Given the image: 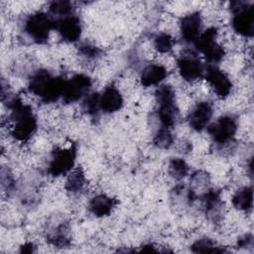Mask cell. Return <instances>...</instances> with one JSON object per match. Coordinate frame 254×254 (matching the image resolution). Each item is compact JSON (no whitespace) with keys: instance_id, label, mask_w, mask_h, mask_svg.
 Segmentation results:
<instances>
[{"instance_id":"6da1fadb","label":"cell","mask_w":254,"mask_h":254,"mask_svg":"<svg viewBox=\"0 0 254 254\" xmlns=\"http://www.w3.org/2000/svg\"><path fill=\"white\" fill-rule=\"evenodd\" d=\"M7 106L12 120L11 135L20 142H26L32 138L38 128L37 118L30 105L23 103L16 95L7 98Z\"/></svg>"},{"instance_id":"7a4b0ae2","label":"cell","mask_w":254,"mask_h":254,"mask_svg":"<svg viewBox=\"0 0 254 254\" xmlns=\"http://www.w3.org/2000/svg\"><path fill=\"white\" fill-rule=\"evenodd\" d=\"M66 79L41 68L34 71L28 82V90L45 103H53L63 97Z\"/></svg>"},{"instance_id":"3957f363","label":"cell","mask_w":254,"mask_h":254,"mask_svg":"<svg viewBox=\"0 0 254 254\" xmlns=\"http://www.w3.org/2000/svg\"><path fill=\"white\" fill-rule=\"evenodd\" d=\"M157 118L160 126L172 129L179 119V108L176 103V92L169 84H161L155 91Z\"/></svg>"},{"instance_id":"277c9868","label":"cell","mask_w":254,"mask_h":254,"mask_svg":"<svg viewBox=\"0 0 254 254\" xmlns=\"http://www.w3.org/2000/svg\"><path fill=\"white\" fill-rule=\"evenodd\" d=\"M229 10L232 13L231 27L235 33L251 38L254 34V5L246 1H231Z\"/></svg>"},{"instance_id":"5b68a950","label":"cell","mask_w":254,"mask_h":254,"mask_svg":"<svg viewBox=\"0 0 254 254\" xmlns=\"http://www.w3.org/2000/svg\"><path fill=\"white\" fill-rule=\"evenodd\" d=\"M24 33L36 44H45L54 29V20L49 13L35 12L26 17Z\"/></svg>"},{"instance_id":"8992f818","label":"cell","mask_w":254,"mask_h":254,"mask_svg":"<svg viewBox=\"0 0 254 254\" xmlns=\"http://www.w3.org/2000/svg\"><path fill=\"white\" fill-rule=\"evenodd\" d=\"M216 37L217 29L215 27H209L204 30L193 43L195 50L203 55L204 59L209 63L208 64H216L221 62L225 56V50L216 42Z\"/></svg>"},{"instance_id":"52a82bcc","label":"cell","mask_w":254,"mask_h":254,"mask_svg":"<svg viewBox=\"0 0 254 254\" xmlns=\"http://www.w3.org/2000/svg\"><path fill=\"white\" fill-rule=\"evenodd\" d=\"M238 130V122L233 115H222L206 127L207 133L218 147L232 143Z\"/></svg>"},{"instance_id":"ba28073f","label":"cell","mask_w":254,"mask_h":254,"mask_svg":"<svg viewBox=\"0 0 254 254\" xmlns=\"http://www.w3.org/2000/svg\"><path fill=\"white\" fill-rule=\"evenodd\" d=\"M76 160V148L70 145L68 148L57 149L53 152L48 166V172L53 177H61L68 174L74 167Z\"/></svg>"},{"instance_id":"9c48e42d","label":"cell","mask_w":254,"mask_h":254,"mask_svg":"<svg viewBox=\"0 0 254 254\" xmlns=\"http://www.w3.org/2000/svg\"><path fill=\"white\" fill-rule=\"evenodd\" d=\"M177 67L181 77L188 81L193 82L203 77L205 65L201 63L198 55L193 51H185L177 60Z\"/></svg>"},{"instance_id":"30bf717a","label":"cell","mask_w":254,"mask_h":254,"mask_svg":"<svg viewBox=\"0 0 254 254\" xmlns=\"http://www.w3.org/2000/svg\"><path fill=\"white\" fill-rule=\"evenodd\" d=\"M92 85L91 78L84 73H75L69 79H66L63 93V101L66 104L73 103L83 99Z\"/></svg>"},{"instance_id":"8fae6325","label":"cell","mask_w":254,"mask_h":254,"mask_svg":"<svg viewBox=\"0 0 254 254\" xmlns=\"http://www.w3.org/2000/svg\"><path fill=\"white\" fill-rule=\"evenodd\" d=\"M203 77L214 93L219 98H226L232 90V81L228 74L216 64H207L204 68Z\"/></svg>"},{"instance_id":"7c38bea8","label":"cell","mask_w":254,"mask_h":254,"mask_svg":"<svg viewBox=\"0 0 254 254\" xmlns=\"http://www.w3.org/2000/svg\"><path fill=\"white\" fill-rule=\"evenodd\" d=\"M53 20L54 29L59 33V35L64 42L75 43L79 40L82 33V25L77 15L73 13Z\"/></svg>"},{"instance_id":"4fadbf2b","label":"cell","mask_w":254,"mask_h":254,"mask_svg":"<svg viewBox=\"0 0 254 254\" xmlns=\"http://www.w3.org/2000/svg\"><path fill=\"white\" fill-rule=\"evenodd\" d=\"M198 199L207 218L213 223H219L223 218V204L220 191L209 188L199 195Z\"/></svg>"},{"instance_id":"5bb4252c","label":"cell","mask_w":254,"mask_h":254,"mask_svg":"<svg viewBox=\"0 0 254 254\" xmlns=\"http://www.w3.org/2000/svg\"><path fill=\"white\" fill-rule=\"evenodd\" d=\"M180 32L185 43L193 44L202 33L200 12L193 11L185 15L180 21Z\"/></svg>"},{"instance_id":"9a60e30c","label":"cell","mask_w":254,"mask_h":254,"mask_svg":"<svg viewBox=\"0 0 254 254\" xmlns=\"http://www.w3.org/2000/svg\"><path fill=\"white\" fill-rule=\"evenodd\" d=\"M212 115L213 108L211 103L205 100L199 101L193 106V108L189 113V125L192 130L196 132H201L202 130L206 129V127L209 125Z\"/></svg>"},{"instance_id":"2e32d148","label":"cell","mask_w":254,"mask_h":254,"mask_svg":"<svg viewBox=\"0 0 254 254\" xmlns=\"http://www.w3.org/2000/svg\"><path fill=\"white\" fill-rule=\"evenodd\" d=\"M124 104L123 96L119 89L114 85L106 86L99 93L100 111L105 114H111L119 111Z\"/></svg>"},{"instance_id":"e0dca14e","label":"cell","mask_w":254,"mask_h":254,"mask_svg":"<svg viewBox=\"0 0 254 254\" xmlns=\"http://www.w3.org/2000/svg\"><path fill=\"white\" fill-rule=\"evenodd\" d=\"M117 204V200L107 194L94 195L88 202V210L96 217H104L111 214Z\"/></svg>"},{"instance_id":"ac0fdd59","label":"cell","mask_w":254,"mask_h":254,"mask_svg":"<svg viewBox=\"0 0 254 254\" xmlns=\"http://www.w3.org/2000/svg\"><path fill=\"white\" fill-rule=\"evenodd\" d=\"M47 240L59 248L67 247L70 244L69 225L66 221H59L47 230Z\"/></svg>"},{"instance_id":"d6986e66","label":"cell","mask_w":254,"mask_h":254,"mask_svg":"<svg viewBox=\"0 0 254 254\" xmlns=\"http://www.w3.org/2000/svg\"><path fill=\"white\" fill-rule=\"evenodd\" d=\"M168 75L167 68L159 64H149L140 72L141 84L145 87L160 84Z\"/></svg>"},{"instance_id":"ffe728a7","label":"cell","mask_w":254,"mask_h":254,"mask_svg":"<svg viewBox=\"0 0 254 254\" xmlns=\"http://www.w3.org/2000/svg\"><path fill=\"white\" fill-rule=\"evenodd\" d=\"M232 205L241 211H248L253 206V189L251 186H245L238 189L231 198Z\"/></svg>"},{"instance_id":"44dd1931","label":"cell","mask_w":254,"mask_h":254,"mask_svg":"<svg viewBox=\"0 0 254 254\" xmlns=\"http://www.w3.org/2000/svg\"><path fill=\"white\" fill-rule=\"evenodd\" d=\"M85 176L83 171L80 168L72 170L65 182V190L73 194L79 193L82 191L84 186H85Z\"/></svg>"},{"instance_id":"7402d4cb","label":"cell","mask_w":254,"mask_h":254,"mask_svg":"<svg viewBox=\"0 0 254 254\" xmlns=\"http://www.w3.org/2000/svg\"><path fill=\"white\" fill-rule=\"evenodd\" d=\"M191 252L194 253H224L227 252V250L217 245L214 241H212L210 238L202 237L197 240H195L191 246H190Z\"/></svg>"},{"instance_id":"603a6c76","label":"cell","mask_w":254,"mask_h":254,"mask_svg":"<svg viewBox=\"0 0 254 254\" xmlns=\"http://www.w3.org/2000/svg\"><path fill=\"white\" fill-rule=\"evenodd\" d=\"M74 13L73 4L66 0L53 1L49 5V14L53 19L62 18Z\"/></svg>"},{"instance_id":"cb8c5ba5","label":"cell","mask_w":254,"mask_h":254,"mask_svg":"<svg viewBox=\"0 0 254 254\" xmlns=\"http://www.w3.org/2000/svg\"><path fill=\"white\" fill-rule=\"evenodd\" d=\"M190 183V184L189 188L195 194L196 198H198L197 190H202V193L204 191H206L209 189L210 178H209V175L207 173H205L203 171H197V172H195L191 175Z\"/></svg>"},{"instance_id":"d4e9b609","label":"cell","mask_w":254,"mask_h":254,"mask_svg":"<svg viewBox=\"0 0 254 254\" xmlns=\"http://www.w3.org/2000/svg\"><path fill=\"white\" fill-rule=\"evenodd\" d=\"M169 175L176 181H181L189 174V166L182 158H173L168 166Z\"/></svg>"},{"instance_id":"484cf974","label":"cell","mask_w":254,"mask_h":254,"mask_svg":"<svg viewBox=\"0 0 254 254\" xmlns=\"http://www.w3.org/2000/svg\"><path fill=\"white\" fill-rule=\"evenodd\" d=\"M153 143L159 149H169L174 144V136L171 129L160 126L153 137Z\"/></svg>"},{"instance_id":"4316f807","label":"cell","mask_w":254,"mask_h":254,"mask_svg":"<svg viewBox=\"0 0 254 254\" xmlns=\"http://www.w3.org/2000/svg\"><path fill=\"white\" fill-rule=\"evenodd\" d=\"M153 45L157 52L161 54H167L173 50L175 40L168 33H159L154 37Z\"/></svg>"},{"instance_id":"83f0119b","label":"cell","mask_w":254,"mask_h":254,"mask_svg":"<svg viewBox=\"0 0 254 254\" xmlns=\"http://www.w3.org/2000/svg\"><path fill=\"white\" fill-rule=\"evenodd\" d=\"M82 110L89 116H96L100 111L99 105V93L89 92L83 99L81 103Z\"/></svg>"},{"instance_id":"f1b7e54d","label":"cell","mask_w":254,"mask_h":254,"mask_svg":"<svg viewBox=\"0 0 254 254\" xmlns=\"http://www.w3.org/2000/svg\"><path fill=\"white\" fill-rule=\"evenodd\" d=\"M79 55L87 60H95L100 57L101 55V50L91 44L88 43H83L79 46L78 48Z\"/></svg>"},{"instance_id":"f546056e","label":"cell","mask_w":254,"mask_h":254,"mask_svg":"<svg viewBox=\"0 0 254 254\" xmlns=\"http://www.w3.org/2000/svg\"><path fill=\"white\" fill-rule=\"evenodd\" d=\"M253 245V236L250 233H246L238 238L237 246L241 248H247Z\"/></svg>"},{"instance_id":"4dcf8cb0","label":"cell","mask_w":254,"mask_h":254,"mask_svg":"<svg viewBox=\"0 0 254 254\" xmlns=\"http://www.w3.org/2000/svg\"><path fill=\"white\" fill-rule=\"evenodd\" d=\"M36 251V246L32 242H27L21 246L20 252L22 253H33Z\"/></svg>"},{"instance_id":"1f68e13d","label":"cell","mask_w":254,"mask_h":254,"mask_svg":"<svg viewBox=\"0 0 254 254\" xmlns=\"http://www.w3.org/2000/svg\"><path fill=\"white\" fill-rule=\"evenodd\" d=\"M141 250H142L143 252H157V251H158V249H156L155 246H154L153 244H151V243L143 245L142 248H141Z\"/></svg>"}]
</instances>
